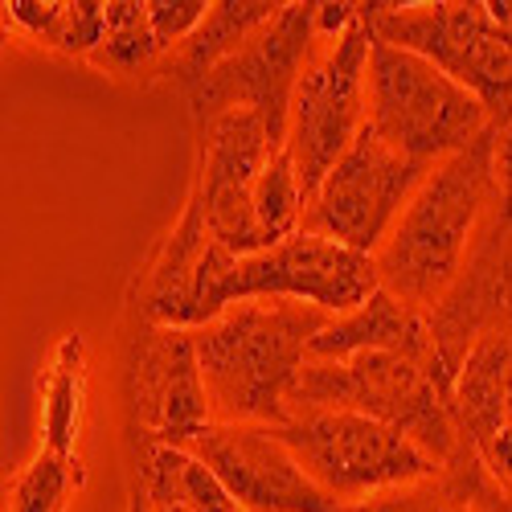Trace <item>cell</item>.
Instances as JSON below:
<instances>
[{
  "label": "cell",
  "mask_w": 512,
  "mask_h": 512,
  "mask_svg": "<svg viewBox=\"0 0 512 512\" xmlns=\"http://www.w3.org/2000/svg\"><path fill=\"white\" fill-rule=\"evenodd\" d=\"M500 205L496 123L463 152L447 156L418 185L398 226L373 254L381 287L398 300L435 312L455 291L484 213Z\"/></svg>",
  "instance_id": "obj_1"
},
{
  "label": "cell",
  "mask_w": 512,
  "mask_h": 512,
  "mask_svg": "<svg viewBox=\"0 0 512 512\" xmlns=\"http://www.w3.org/2000/svg\"><path fill=\"white\" fill-rule=\"evenodd\" d=\"M332 312L295 300H242L193 332L213 422L279 426L308 349Z\"/></svg>",
  "instance_id": "obj_2"
},
{
  "label": "cell",
  "mask_w": 512,
  "mask_h": 512,
  "mask_svg": "<svg viewBox=\"0 0 512 512\" xmlns=\"http://www.w3.org/2000/svg\"><path fill=\"white\" fill-rule=\"evenodd\" d=\"M357 410L402 431L443 472L472 455L451 414V377L439 361L406 353H361L349 361H308L291 390L295 410ZM287 414V418H291Z\"/></svg>",
  "instance_id": "obj_3"
},
{
  "label": "cell",
  "mask_w": 512,
  "mask_h": 512,
  "mask_svg": "<svg viewBox=\"0 0 512 512\" xmlns=\"http://www.w3.org/2000/svg\"><path fill=\"white\" fill-rule=\"evenodd\" d=\"M365 123L398 156L435 168L447 156L463 152L472 140H480L492 127V115L435 62L373 37Z\"/></svg>",
  "instance_id": "obj_4"
},
{
  "label": "cell",
  "mask_w": 512,
  "mask_h": 512,
  "mask_svg": "<svg viewBox=\"0 0 512 512\" xmlns=\"http://www.w3.org/2000/svg\"><path fill=\"white\" fill-rule=\"evenodd\" d=\"M304 472L340 504L443 476V467L402 431L357 410H295L275 426Z\"/></svg>",
  "instance_id": "obj_5"
},
{
  "label": "cell",
  "mask_w": 512,
  "mask_h": 512,
  "mask_svg": "<svg viewBox=\"0 0 512 512\" xmlns=\"http://www.w3.org/2000/svg\"><path fill=\"white\" fill-rule=\"evenodd\" d=\"M369 54L373 25L361 5L357 25L332 41H320L300 87H295L287 119V156L300 173L308 201L336 168V160L353 148L369 119Z\"/></svg>",
  "instance_id": "obj_6"
},
{
  "label": "cell",
  "mask_w": 512,
  "mask_h": 512,
  "mask_svg": "<svg viewBox=\"0 0 512 512\" xmlns=\"http://www.w3.org/2000/svg\"><path fill=\"white\" fill-rule=\"evenodd\" d=\"M365 17L377 41L422 54L472 91L496 127L512 115V37L484 5H365Z\"/></svg>",
  "instance_id": "obj_7"
},
{
  "label": "cell",
  "mask_w": 512,
  "mask_h": 512,
  "mask_svg": "<svg viewBox=\"0 0 512 512\" xmlns=\"http://www.w3.org/2000/svg\"><path fill=\"white\" fill-rule=\"evenodd\" d=\"M320 46L316 37V5H283V13L254 33L246 46L213 66L201 82L185 91L193 115L201 127L226 111L250 107L259 111L267 132L279 148H287V119H291V99L295 87Z\"/></svg>",
  "instance_id": "obj_8"
},
{
  "label": "cell",
  "mask_w": 512,
  "mask_h": 512,
  "mask_svg": "<svg viewBox=\"0 0 512 512\" xmlns=\"http://www.w3.org/2000/svg\"><path fill=\"white\" fill-rule=\"evenodd\" d=\"M426 177L431 168L398 156L365 123L353 148L336 160V168L308 201L304 230L361 254H377Z\"/></svg>",
  "instance_id": "obj_9"
},
{
  "label": "cell",
  "mask_w": 512,
  "mask_h": 512,
  "mask_svg": "<svg viewBox=\"0 0 512 512\" xmlns=\"http://www.w3.org/2000/svg\"><path fill=\"white\" fill-rule=\"evenodd\" d=\"M373 291H381L373 254L300 230L259 254L234 259L218 291V308L230 312L242 300H295L345 316Z\"/></svg>",
  "instance_id": "obj_10"
},
{
  "label": "cell",
  "mask_w": 512,
  "mask_h": 512,
  "mask_svg": "<svg viewBox=\"0 0 512 512\" xmlns=\"http://www.w3.org/2000/svg\"><path fill=\"white\" fill-rule=\"evenodd\" d=\"M283 152L259 111L238 107L201 127V160H197V185L193 197L205 213V226L213 242H222L230 254L267 250L259 222H254V185L271 156Z\"/></svg>",
  "instance_id": "obj_11"
},
{
  "label": "cell",
  "mask_w": 512,
  "mask_h": 512,
  "mask_svg": "<svg viewBox=\"0 0 512 512\" xmlns=\"http://www.w3.org/2000/svg\"><path fill=\"white\" fill-rule=\"evenodd\" d=\"M127 406L144 455L152 447H193L209 426H218L189 328L148 324L127 361Z\"/></svg>",
  "instance_id": "obj_12"
},
{
  "label": "cell",
  "mask_w": 512,
  "mask_h": 512,
  "mask_svg": "<svg viewBox=\"0 0 512 512\" xmlns=\"http://www.w3.org/2000/svg\"><path fill=\"white\" fill-rule=\"evenodd\" d=\"M189 451L222 476L242 512H349L304 472L275 426L218 422Z\"/></svg>",
  "instance_id": "obj_13"
},
{
  "label": "cell",
  "mask_w": 512,
  "mask_h": 512,
  "mask_svg": "<svg viewBox=\"0 0 512 512\" xmlns=\"http://www.w3.org/2000/svg\"><path fill=\"white\" fill-rule=\"evenodd\" d=\"M500 324H512V230H500L492 222L480 250L467 259L455 291L431 312L435 349L451 381L467 349Z\"/></svg>",
  "instance_id": "obj_14"
},
{
  "label": "cell",
  "mask_w": 512,
  "mask_h": 512,
  "mask_svg": "<svg viewBox=\"0 0 512 512\" xmlns=\"http://www.w3.org/2000/svg\"><path fill=\"white\" fill-rule=\"evenodd\" d=\"M361 353H406V357H422V361H439L431 312H422L381 287L361 308L332 316L328 328L316 332L308 361H349Z\"/></svg>",
  "instance_id": "obj_15"
},
{
  "label": "cell",
  "mask_w": 512,
  "mask_h": 512,
  "mask_svg": "<svg viewBox=\"0 0 512 512\" xmlns=\"http://www.w3.org/2000/svg\"><path fill=\"white\" fill-rule=\"evenodd\" d=\"M451 414L472 451L512 431V324L484 332L467 349L451 381Z\"/></svg>",
  "instance_id": "obj_16"
},
{
  "label": "cell",
  "mask_w": 512,
  "mask_h": 512,
  "mask_svg": "<svg viewBox=\"0 0 512 512\" xmlns=\"http://www.w3.org/2000/svg\"><path fill=\"white\" fill-rule=\"evenodd\" d=\"M82 414H87V340L66 332L41 377V447L78 459Z\"/></svg>",
  "instance_id": "obj_17"
},
{
  "label": "cell",
  "mask_w": 512,
  "mask_h": 512,
  "mask_svg": "<svg viewBox=\"0 0 512 512\" xmlns=\"http://www.w3.org/2000/svg\"><path fill=\"white\" fill-rule=\"evenodd\" d=\"M279 13H283V5H271V0H222V5H209V17L201 21V29L173 54L177 82L189 91L213 66L234 58L246 41L259 29H267Z\"/></svg>",
  "instance_id": "obj_18"
},
{
  "label": "cell",
  "mask_w": 512,
  "mask_h": 512,
  "mask_svg": "<svg viewBox=\"0 0 512 512\" xmlns=\"http://www.w3.org/2000/svg\"><path fill=\"white\" fill-rule=\"evenodd\" d=\"M5 21L58 54L95 58L107 33V5L99 0H9Z\"/></svg>",
  "instance_id": "obj_19"
},
{
  "label": "cell",
  "mask_w": 512,
  "mask_h": 512,
  "mask_svg": "<svg viewBox=\"0 0 512 512\" xmlns=\"http://www.w3.org/2000/svg\"><path fill=\"white\" fill-rule=\"evenodd\" d=\"M144 492L152 508L185 504L193 512H242L213 467L189 447H152L144 455Z\"/></svg>",
  "instance_id": "obj_20"
},
{
  "label": "cell",
  "mask_w": 512,
  "mask_h": 512,
  "mask_svg": "<svg viewBox=\"0 0 512 512\" xmlns=\"http://www.w3.org/2000/svg\"><path fill=\"white\" fill-rule=\"evenodd\" d=\"M160 41L148 17V0H111L107 5V33L95 50V66L107 74H136L160 58Z\"/></svg>",
  "instance_id": "obj_21"
},
{
  "label": "cell",
  "mask_w": 512,
  "mask_h": 512,
  "mask_svg": "<svg viewBox=\"0 0 512 512\" xmlns=\"http://www.w3.org/2000/svg\"><path fill=\"white\" fill-rule=\"evenodd\" d=\"M304 213H308V197H304L300 173H295V164L283 148L271 156L259 185H254V222H259L263 242L275 246L304 230Z\"/></svg>",
  "instance_id": "obj_22"
},
{
  "label": "cell",
  "mask_w": 512,
  "mask_h": 512,
  "mask_svg": "<svg viewBox=\"0 0 512 512\" xmlns=\"http://www.w3.org/2000/svg\"><path fill=\"white\" fill-rule=\"evenodd\" d=\"M82 480H87L82 459H66V455L37 447V455L13 480L9 512H66V504L82 488Z\"/></svg>",
  "instance_id": "obj_23"
},
{
  "label": "cell",
  "mask_w": 512,
  "mask_h": 512,
  "mask_svg": "<svg viewBox=\"0 0 512 512\" xmlns=\"http://www.w3.org/2000/svg\"><path fill=\"white\" fill-rule=\"evenodd\" d=\"M349 512H476V508L447 476H435L422 484H406V488L369 496V500L353 504Z\"/></svg>",
  "instance_id": "obj_24"
},
{
  "label": "cell",
  "mask_w": 512,
  "mask_h": 512,
  "mask_svg": "<svg viewBox=\"0 0 512 512\" xmlns=\"http://www.w3.org/2000/svg\"><path fill=\"white\" fill-rule=\"evenodd\" d=\"M148 17H152L160 50L177 54L185 41L201 29V21L209 17V5L205 0H148Z\"/></svg>",
  "instance_id": "obj_25"
},
{
  "label": "cell",
  "mask_w": 512,
  "mask_h": 512,
  "mask_svg": "<svg viewBox=\"0 0 512 512\" xmlns=\"http://www.w3.org/2000/svg\"><path fill=\"white\" fill-rule=\"evenodd\" d=\"M496 177H500V205L492 222L500 230H512V115L496 127Z\"/></svg>",
  "instance_id": "obj_26"
},
{
  "label": "cell",
  "mask_w": 512,
  "mask_h": 512,
  "mask_svg": "<svg viewBox=\"0 0 512 512\" xmlns=\"http://www.w3.org/2000/svg\"><path fill=\"white\" fill-rule=\"evenodd\" d=\"M480 455V463L488 467V476L504 488V492H512V431H500L488 447H480L476 451Z\"/></svg>",
  "instance_id": "obj_27"
},
{
  "label": "cell",
  "mask_w": 512,
  "mask_h": 512,
  "mask_svg": "<svg viewBox=\"0 0 512 512\" xmlns=\"http://www.w3.org/2000/svg\"><path fill=\"white\" fill-rule=\"evenodd\" d=\"M484 9H488V17L512 37V0H484Z\"/></svg>",
  "instance_id": "obj_28"
},
{
  "label": "cell",
  "mask_w": 512,
  "mask_h": 512,
  "mask_svg": "<svg viewBox=\"0 0 512 512\" xmlns=\"http://www.w3.org/2000/svg\"><path fill=\"white\" fill-rule=\"evenodd\" d=\"M152 512H193V508H185V504H160V508H152Z\"/></svg>",
  "instance_id": "obj_29"
},
{
  "label": "cell",
  "mask_w": 512,
  "mask_h": 512,
  "mask_svg": "<svg viewBox=\"0 0 512 512\" xmlns=\"http://www.w3.org/2000/svg\"><path fill=\"white\" fill-rule=\"evenodd\" d=\"M132 512H144V508H140V504H132Z\"/></svg>",
  "instance_id": "obj_30"
}]
</instances>
